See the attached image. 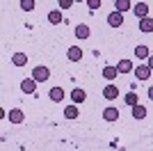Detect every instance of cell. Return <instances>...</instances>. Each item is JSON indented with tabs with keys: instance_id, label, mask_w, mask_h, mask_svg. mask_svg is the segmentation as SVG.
Here are the masks:
<instances>
[{
	"instance_id": "cell-18",
	"label": "cell",
	"mask_w": 153,
	"mask_h": 151,
	"mask_svg": "<svg viewBox=\"0 0 153 151\" xmlns=\"http://www.w3.org/2000/svg\"><path fill=\"white\" fill-rule=\"evenodd\" d=\"M117 76H119L117 67H105V69H103V78H108V80H114Z\"/></svg>"
},
{
	"instance_id": "cell-15",
	"label": "cell",
	"mask_w": 153,
	"mask_h": 151,
	"mask_svg": "<svg viewBox=\"0 0 153 151\" xmlns=\"http://www.w3.org/2000/svg\"><path fill=\"white\" fill-rule=\"evenodd\" d=\"M103 96H105L108 101H112V99H117V96H119V89H117L114 85H108V87L103 89Z\"/></svg>"
},
{
	"instance_id": "cell-11",
	"label": "cell",
	"mask_w": 153,
	"mask_h": 151,
	"mask_svg": "<svg viewBox=\"0 0 153 151\" xmlns=\"http://www.w3.org/2000/svg\"><path fill=\"white\" fill-rule=\"evenodd\" d=\"M85 99H87V94H85V89L76 87L73 92H71V101H73V103H82Z\"/></svg>"
},
{
	"instance_id": "cell-23",
	"label": "cell",
	"mask_w": 153,
	"mask_h": 151,
	"mask_svg": "<svg viewBox=\"0 0 153 151\" xmlns=\"http://www.w3.org/2000/svg\"><path fill=\"white\" fill-rule=\"evenodd\" d=\"M126 103L130 108L133 105H137V103H140V101H137V94H135V92H130V94H126Z\"/></svg>"
},
{
	"instance_id": "cell-20",
	"label": "cell",
	"mask_w": 153,
	"mask_h": 151,
	"mask_svg": "<svg viewBox=\"0 0 153 151\" xmlns=\"http://www.w3.org/2000/svg\"><path fill=\"white\" fill-rule=\"evenodd\" d=\"M76 37H78V39H87V37H89V28L80 23V25L76 28Z\"/></svg>"
},
{
	"instance_id": "cell-8",
	"label": "cell",
	"mask_w": 153,
	"mask_h": 151,
	"mask_svg": "<svg viewBox=\"0 0 153 151\" xmlns=\"http://www.w3.org/2000/svg\"><path fill=\"white\" fill-rule=\"evenodd\" d=\"M103 119L105 121H117L119 119V110H117V108H105V110H103Z\"/></svg>"
},
{
	"instance_id": "cell-24",
	"label": "cell",
	"mask_w": 153,
	"mask_h": 151,
	"mask_svg": "<svg viewBox=\"0 0 153 151\" xmlns=\"http://www.w3.org/2000/svg\"><path fill=\"white\" fill-rule=\"evenodd\" d=\"M76 0H59V9H71Z\"/></svg>"
},
{
	"instance_id": "cell-17",
	"label": "cell",
	"mask_w": 153,
	"mask_h": 151,
	"mask_svg": "<svg viewBox=\"0 0 153 151\" xmlns=\"http://www.w3.org/2000/svg\"><path fill=\"white\" fill-rule=\"evenodd\" d=\"M133 117H135V119H144V117H146V108L140 105V103L133 105Z\"/></svg>"
},
{
	"instance_id": "cell-12",
	"label": "cell",
	"mask_w": 153,
	"mask_h": 151,
	"mask_svg": "<svg viewBox=\"0 0 153 151\" xmlns=\"http://www.w3.org/2000/svg\"><path fill=\"white\" fill-rule=\"evenodd\" d=\"M12 62H14V67H25L27 64V55L25 53H14Z\"/></svg>"
},
{
	"instance_id": "cell-6",
	"label": "cell",
	"mask_w": 153,
	"mask_h": 151,
	"mask_svg": "<svg viewBox=\"0 0 153 151\" xmlns=\"http://www.w3.org/2000/svg\"><path fill=\"white\" fill-rule=\"evenodd\" d=\"M108 23L112 25V28H119V25L123 23V14H121V12H117V9H114V12H112V14L108 16Z\"/></svg>"
},
{
	"instance_id": "cell-22",
	"label": "cell",
	"mask_w": 153,
	"mask_h": 151,
	"mask_svg": "<svg viewBox=\"0 0 153 151\" xmlns=\"http://www.w3.org/2000/svg\"><path fill=\"white\" fill-rule=\"evenodd\" d=\"M21 9L23 12H32L34 9V0H21Z\"/></svg>"
},
{
	"instance_id": "cell-25",
	"label": "cell",
	"mask_w": 153,
	"mask_h": 151,
	"mask_svg": "<svg viewBox=\"0 0 153 151\" xmlns=\"http://www.w3.org/2000/svg\"><path fill=\"white\" fill-rule=\"evenodd\" d=\"M87 5H89V9H91V12H96V9H98V7H101L103 2H101V0H87Z\"/></svg>"
},
{
	"instance_id": "cell-1",
	"label": "cell",
	"mask_w": 153,
	"mask_h": 151,
	"mask_svg": "<svg viewBox=\"0 0 153 151\" xmlns=\"http://www.w3.org/2000/svg\"><path fill=\"white\" fill-rule=\"evenodd\" d=\"M32 78H34L37 82H46L48 78H51V69H48V67H34Z\"/></svg>"
},
{
	"instance_id": "cell-3",
	"label": "cell",
	"mask_w": 153,
	"mask_h": 151,
	"mask_svg": "<svg viewBox=\"0 0 153 151\" xmlns=\"http://www.w3.org/2000/svg\"><path fill=\"white\" fill-rule=\"evenodd\" d=\"M133 12H135L137 19H146V16H149V5H146V2H137V5L133 7Z\"/></svg>"
},
{
	"instance_id": "cell-27",
	"label": "cell",
	"mask_w": 153,
	"mask_h": 151,
	"mask_svg": "<svg viewBox=\"0 0 153 151\" xmlns=\"http://www.w3.org/2000/svg\"><path fill=\"white\" fill-rule=\"evenodd\" d=\"M149 99L153 101V85H151V87H149Z\"/></svg>"
},
{
	"instance_id": "cell-4",
	"label": "cell",
	"mask_w": 153,
	"mask_h": 151,
	"mask_svg": "<svg viewBox=\"0 0 153 151\" xmlns=\"http://www.w3.org/2000/svg\"><path fill=\"white\" fill-rule=\"evenodd\" d=\"M135 76H137L140 80H146L149 76H151V69H149V64H137V67H135Z\"/></svg>"
},
{
	"instance_id": "cell-14",
	"label": "cell",
	"mask_w": 153,
	"mask_h": 151,
	"mask_svg": "<svg viewBox=\"0 0 153 151\" xmlns=\"http://www.w3.org/2000/svg\"><path fill=\"white\" fill-rule=\"evenodd\" d=\"M135 57H137V60H149V48L144 44L135 46Z\"/></svg>"
},
{
	"instance_id": "cell-9",
	"label": "cell",
	"mask_w": 153,
	"mask_h": 151,
	"mask_svg": "<svg viewBox=\"0 0 153 151\" xmlns=\"http://www.w3.org/2000/svg\"><path fill=\"white\" fill-rule=\"evenodd\" d=\"M23 119H25V114L21 112L19 108H14V110H9V121H12V124H23Z\"/></svg>"
},
{
	"instance_id": "cell-26",
	"label": "cell",
	"mask_w": 153,
	"mask_h": 151,
	"mask_svg": "<svg viewBox=\"0 0 153 151\" xmlns=\"http://www.w3.org/2000/svg\"><path fill=\"white\" fill-rule=\"evenodd\" d=\"M149 69L153 71V55H149Z\"/></svg>"
},
{
	"instance_id": "cell-19",
	"label": "cell",
	"mask_w": 153,
	"mask_h": 151,
	"mask_svg": "<svg viewBox=\"0 0 153 151\" xmlns=\"http://www.w3.org/2000/svg\"><path fill=\"white\" fill-rule=\"evenodd\" d=\"M48 21H51L53 25H59L62 23V12H59V9H53V12L48 14Z\"/></svg>"
},
{
	"instance_id": "cell-7",
	"label": "cell",
	"mask_w": 153,
	"mask_h": 151,
	"mask_svg": "<svg viewBox=\"0 0 153 151\" xmlns=\"http://www.w3.org/2000/svg\"><path fill=\"white\" fill-rule=\"evenodd\" d=\"M117 71L119 73H130V71H135V64L130 60H121V62L117 64Z\"/></svg>"
},
{
	"instance_id": "cell-21",
	"label": "cell",
	"mask_w": 153,
	"mask_h": 151,
	"mask_svg": "<svg viewBox=\"0 0 153 151\" xmlns=\"http://www.w3.org/2000/svg\"><path fill=\"white\" fill-rule=\"evenodd\" d=\"M64 117H66V119H76L78 117V108L76 105H66L64 108Z\"/></svg>"
},
{
	"instance_id": "cell-28",
	"label": "cell",
	"mask_w": 153,
	"mask_h": 151,
	"mask_svg": "<svg viewBox=\"0 0 153 151\" xmlns=\"http://www.w3.org/2000/svg\"><path fill=\"white\" fill-rule=\"evenodd\" d=\"M76 2H87V0H76Z\"/></svg>"
},
{
	"instance_id": "cell-16",
	"label": "cell",
	"mask_w": 153,
	"mask_h": 151,
	"mask_svg": "<svg viewBox=\"0 0 153 151\" xmlns=\"http://www.w3.org/2000/svg\"><path fill=\"white\" fill-rule=\"evenodd\" d=\"M140 30L142 32H153V19H140Z\"/></svg>"
},
{
	"instance_id": "cell-10",
	"label": "cell",
	"mask_w": 153,
	"mask_h": 151,
	"mask_svg": "<svg viewBox=\"0 0 153 151\" xmlns=\"http://www.w3.org/2000/svg\"><path fill=\"white\" fill-rule=\"evenodd\" d=\"M48 96H51V101L59 103V101H64V89L62 87H53L51 92H48Z\"/></svg>"
},
{
	"instance_id": "cell-5",
	"label": "cell",
	"mask_w": 153,
	"mask_h": 151,
	"mask_svg": "<svg viewBox=\"0 0 153 151\" xmlns=\"http://www.w3.org/2000/svg\"><path fill=\"white\" fill-rule=\"evenodd\" d=\"M21 89H23L25 94H34V89H37V80H34V78H25V80L21 82Z\"/></svg>"
},
{
	"instance_id": "cell-2",
	"label": "cell",
	"mask_w": 153,
	"mask_h": 151,
	"mask_svg": "<svg viewBox=\"0 0 153 151\" xmlns=\"http://www.w3.org/2000/svg\"><path fill=\"white\" fill-rule=\"evenodd\" d=\"M66 57H69L71 62H80V60H82V48H80V46H71V48L66 50Z\"/></svg>"
},
{
	"instance_id": "cell-13",
	"label": "cell",
	"mask_w": 153,
	"mask_h": 151,
	"mask_svg": "<svg viewBox=\"0 0 153 151\" xmlns=\"http://www.w3.org/2000/svg\"><path fill=\"white\" fill-rule=\"evenodd\" d=\"M114 9L117 12H128V9H133V5H130V0H114Z\"/></svg>"
}]
</instances>
